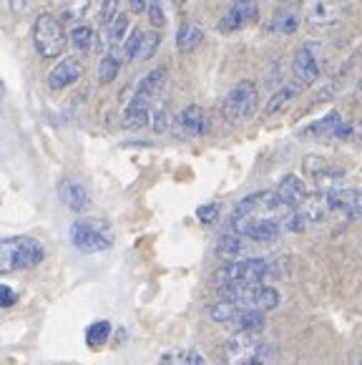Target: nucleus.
Returning <instances> with one entry per match:
<instances>
[{
	"label": "nucleus",
	"mask_w": 362,
	"mask_h": 365,
	"mask_svg": "<svg viewBox=\"0 0 362 365\" xmlns=\"http://www.w3.org/2000/svg\"><path fill=\"white\" fill-rule=\"evenodd\" d=\"M0 302H3V307L16 305V292H13V287L3 285V290H0Z\"/></svg>",
	"instance_id": "obj_40"
},
{
	"label": "nucleus",
	"mask_w": 362,
	"mask_h": 365,
	"mask_svg": "<svg viewBox=\"0 0 362 365\" xmlns=\"http://www.w3.org/2000/svg\"><path fill=\"white\" fill-rule=\"evenodd\" d=\"M159 365H189V350H171L161 355Z\"/></svg>",
	"instance_id": "obj_36"
},
{
	"label": "nucleus",
	"mask_w": 362,
	"mask_h": 365,
	"mask_svg": "<svg viewBox=\"0 0 362 365\" xmlns=\"http://www.w3.org/2000/svg\"><path fill=\"white\" fill-rule=\"evenodd\" d=\"M234 330H252V333H259L264 328V312L262 310H254V307H244L239 312V317L234 320L232 325Z\"/></svg>",
	"instance_id": "obj_26"
},
{
	"label": "nucleus",
	"mask_w": 362,
	"mask_h": 365,
	"mask_svg": "<svg viewBox=\"0 0 362 365\" xmlns=\"http://www.w3.org/2000/svg\"><path fill=\"white\" fill-rule=\"evenodd\" d=\"M279 305V292L274 290V287H267V285H254V290H252V297H249V307H254V310H274V307Z\"/></svg>",
	"instance_id": "obj_21"
},
{
	"label": "nucleus",
	"mask_w": 362,
	"mask_h": 365,
	"mask_svg": "<svg viewBox=\"0 0 362 365\" xmlns=\"http://www.w3.org/2000/svg\"><path fill=\"white\" fill-rule=\"evenodd\" d=\"M289 212H292V207L284 205L277 192H254L242 199V202H237V207H234V215L262 217V220H274V222H279V225H284Z\"/></svg>",
	"instance_id": "obj_3"
},
{
	"label": "nucleus",
	"mask_w": 362,
	"mask_h": 365,
	"mask_svg": "<svg viewBox=\"0 0 362 365\" xmlns=\"http://www.w3.org/2000/svg\"><path fill=\"white\" fill-rule=\"evenodd\" d=\"M237 235L249 237L254 242H274L282 232V225L274 220H262V217H244V215H234L232 220Z\"/></svg>",
	"instance_id": "obj_9"
},
{
	"label": "nucleus",
	"mask_w": 362,
	"mask_h": 365,
	"mask_svg": "<svg viewBox=\"0 0 362 365\" xmlns=\"http://www.w3.org/2000/svg\"><path fill=\"white\" fill-rule=\"evenodd\" d=\"M332 93H335V83H327V86L322 88L320 93H317V98H314V103H320V101H330Z\"/></svg>",
	"instance_id": "obj_41"
},
{
	"label": "nucleus",
	"mask_w": 362,
	"mask_h": 365,
	"mask_svg": "<svg viewBox=\"0 0 362 365\" xmlns=\"http://www.w3.org/2000/svg\"><path fill=\"white\" fill-rule=\"evenodd\" d=\"M189 365H207V360H204L197 350H189Z\"/></svg>",
	"instance_id": "obj_43"
},
{
	"label": "nucleus",
	"mask_w": 362,
	"mask_h": 365,
	"mask_svg": "<svg viewBox=\"0 0 362 365\" xmlns=\"http://www.w3.org/2000/svg\"><path fill=\"white\" fill-rule=\"evenodd\" d=\"M294 96H297V86H282L277 93H274V96L269 98V101H267L264 113H277L279 108L287 106V103L292 101Z\"/></svg>",
	"instance_id": "obj_29"
},
{
	"label": "nucleus",
	"mask_w": 362,
	"mask_h": 365,
	"mask_svg": "<svg viewBox=\"0 0 362 365\" xmlns=\"http://www.w3.org/2000/svg\"><path fill=\"white\" fill-rule=\"evenodd\" d=\"M46 247L33 237H8L0 245V269L3 272H18V269H33L43 262Z\"/></svg>",
	"instance_id": "obj_1"
},
{
	"label": "nucleus",
	"mask_w": 362,
	"mask_h": 365,
	"mask_svg": "<svg viewBox=\"0 0 362 365\" xmlns=\"http://www.w3.org/2000/svg\"><path fill=\"white\" fill-rule=\"evenodd\" d=\"M11 11L21 16L23 11H28V0H11Z\"/></svg>",
	"instance_id": "obj_42"
},
{
	"label": "nucleus",
	"mask_w": 362,
	"mask_h": 365,
	"mask_svg": "<svg viewBox=\"0 0 362 365\" xmlns=\"http://www.w3.org/2000/svg\"><path fill=\"white\" fill-rule=\"evenodd\" d=\"M164 83H166V68L151 71V73L144 76V81L139 83L136 96H144V98H149V101H154V98L161 93V88H164Z\"/></svg>",
	"instance_id": "obj_23"
},
{
	"label": "nucleus",
	"mask_w": 362,
	"mask_h": 365,
	"mask_svg": "<svg viewBox=\"0 0 362 365\" xmlns=\"http://www.w3.org/2000/svg\"><path fill=\"white\" fill-rule=\"evenodd\" d=\"M327 169H330V161H327L325 156H307V159H304V172L312 174V177H320Z\"/></svg>",
	"instance_id": "obj_34"
},
{
	"label": "nucleus",
	"mask_w": 362,
	"mask_h": 365,
	"mask_svg": "<svg viewBox=\"0 0 362 365\" xmlns=\"http://www.w3.org/2000/svg\"><path fill=\"white\" fill-rule=\"evenodd\" d=\"M269 274V262L264 259H234L219 267V285H259Z\"/></svg>",
	"instance_id": "obj_6"
},
{
	"label": "nucleus",
	"mask_w": 362,
	"mask_h": 365,
	"mask_svg": "<svg viewBox=\"0 0 362 365\" xmlns=\"http://www.w3.org/2000/svg\"><path fill=\"white\" fill-rule=\"evenodd\" d=\"M118 6H121V0H103L101 3V26L103 28H111L113 23H116V18L121 16L118 13Z\"/></svg>",
	"instance_id": "obj_33"
},
{
	"label": "nucleus",
	"mask_w": 362,
	"mask_h": 365,
	"mask_svg": "<svg viewBox=\"0 0 362 365\" xmlns=\"http://www.w3.org/2000/svg\"><path fill=\"white\" fill-rule=\"evenodd\" d=\"M123 61H126V53H123V43L121 46H113L111 53L103 56L101 66H98V81H101V83H111V81L118 76V71H121Z\"/></svg>",
	"instance_id": "obj_20"
},
{
	"label": "nucleus",
	"mask_w": 362,
	"mask_h": 365,
	"mask_svg": "<svg viewBox=\"0 0 362 365\" xmlns=\"http://www.w3.org/2000/svg\"><path fill=\"white\" fill-rule=\"evenodd\" d=\"M71 242L76 250L86 255L106 252L113 247V232L101 220H78L71 227Z\"/></svg>",
	"instance_id": "obj_2"
},
{
	"label": "nucleus",
	"mask_w": 362,
	"mask_h": 365,
	"mask_svg": "<svg viewBox=\"0 0 362 365\" xmlns=\"http://www.w3.org/2000/svg\"><path fill=\"white\" fill-rule=\"evenodd\" d=\"M242 310H244V307L237 305V302L219 300V302H214V305L209 307V317H212L214 322H222V325H234V320L239 317Z\"/></svg>",
	"instance_id": "obj_24"
},
{
	"label": "nucleus",
	"mask_w": 362,
	"mask_h": 365,
	"mask_svg": "<svg viewBox=\"0 0 362 365\" xmlns=\"http://www.w3.org/2000/svg\"><path fill=\"white\" fill-rule=\"evenodd\" d=\"M71 46L78 53H88L90 46H93V31H90V26H76L71 31Z\"/></svg>",
	"instance_id": "obj_28"
},
{
	"label": "nucleus",
	"mask_w": 362,
	"mask_h": 365,
	"mask_svg": "<svg viewBox=\"0 0 362 365\" xmlns=\"http://www.w3.org/2000/svg\"><path fill=\"white\" fill-rule=\"evenodd\" d=\"M58 197H61V202H63V205L68 207L71 212H76V215L90 210V194H88V189H86L81 182H76V179H63V182H61Z\"/></svg>",
	"instance_id": "obj_12"
},
{
	"label": "nucleus",
	"mask_w": 362,
	"mask_h": 365,
	"mask_svg": "<svg viewBox=\"0 0 362 365\" xmlns=\"http://www.w3.org/2000/svg\"><path fill=\"white\" fill-rule=\"evenodd\" d=\"M171 124V113H169V106L166 103H159V106L154 108V113H151V126H154L156 134H161V131H166Z\"/></svg>",
	"instance_id": "obj_32"
},
{
	"label": "nucleus",
	"mask_w": 362,
	"mask_h": 365,
	"mask_svg": "<svg viewBox=\"0 0 362 365\" xmlns=\"http://www.w3.org/2000/svg\"><path fill=\"white\" fill-rule=\"evenodd\" d=\"M151 101L144 96H136L133 93V98L128 101L126 111H123V126L126 129H144L146 124L151 121Z\"/></svg>",
	"instance_id": "obj_15"
},
{
	"label": "nucleus",
	"mask_w": 362,
	"mask_h": 365,
	"mask_svg": "<svg viewBox=\"0 0 362 365\" xmlns=\"http://www.w3.org/2000/svg\"><path fill=\"white\" fill-rule=\"evenodd\" d=\"M81 76H83V66H81V61L78 58H63L48 73V86L53 88V91H63V88L73 86Z\"/></svg>",
	"instance_id": "obj_13"
},
{
	"label": "nucleus",
	"mask_w": 362,
	"mask_h": 365,
	"mask_svg": "<svg viewBox=\"0 0 362 365\" xmlns=\"http://www.w3.org/2000/svg\"><path fill=\"white\" fill-rule=\"evenodd\" d=\"M176 129H179V136H204L209 131V113L202 106L192 103L179 113Z\"/></svg>",
	"instance_id": "obj_11"
},
{
	"label": "nucleus",
	"mask_w": 362,
	"mask_h": 365,
	"mask_svg": "<svg viewBox=\"0 0 362 365\" xmlns=\"http://www.w3.org/2000/svg\"><path fill=\"white\" fill-rule=\"evenodd\" d=\"M299 212H302V215L307 217L309 225H314V222H322L327 215H330V212H335V210H332V197H330V192L307 194V199L302 202Z\"/></svg>",
	"instance_id": "obj_16"
},
{
	"label": "nucleus",
	"mask_w": 362,
	"mask_h": 365,
	"mask_svg": "<svg viewBox=\"0 0 362 365\" xmlns=\"http://www.w3.org/2000/svg\"><path fill=\"white\" fill-rule=\"evenodd\" d=\"M292 73L294 81H297V86H309V83L317 81V76H320V61L314 56V46H304V48L297 51L292 63Z\"/></svg>",
	"instance_id": "obj_10"
},
{
	"label": "nucleus",
	"mask_w": 362,
	"mask_h": 365,
	"mask_svg": "<svg viewBox=\"0 0 362 365\" xmlns=\"http://www.w3.org/2000/svg\"><path fill=\"white\" fill-rule=\"evenodd\" d=\"M257 106H259V91H257V86L252 81H239V83L227 93L222 111L229 124H242V121L254 116Z\"/></svg>",
	"instance_id": "obj_5"
},
{
	"label": "nucleus",
	"mask_w": 362,
	"mask_h": 365,
	"mask_svg": "<svg viewBox=\"0 0 362 365\" xmlns=\"http://www.w3.org/2000/svg\"><path fill=\"white\" fill-rule=\"evenodd\" d=\"M33 43H36V51L43 58H58V56H63L66 46H68V36H66L63 26L53 16L43 13L33 23Z\"/></svg>",
	"instance_id": "obj_4"
},
{
	"label": "nucleus",
	"mask_w": 362,
	"mask_h": 365,
	"mask_svg": "<svg viewBox=\"0 0 362 365\" xmlns=\"http://www.w3.org/2000/svg\"><path fill=\"white\" fill-rule=\"evenodd\" d=\"M141 38H144V31H133L131 36H128V41L123 43V53H126V58H136V51H139V46H141Z\"/></svg>",
	"instance_id": "obj_37"
},
{
	"label": "nucleus",
	"mask_w": 362,
	"mask_h": 365,
	"mask_svg": "<svg viewBox=\"0 0 362 365\" xmlns=\"http://www.w3.org/2000/svg\"><path fill=\"white\" fill-rule=\"evenodd\" d=\"M149 21H151V26H154V28L166 26V18H164V13H161V3H159V0H151V6H149Z\"/></svg>",
	"instance_id": "obj_39"
},
{
	"label": "nucleus",
	"mask_w": 362,
	"mask_h": 365,
	"mask_svg": "<svg viewBox=\"0 0 362 365\" xmlns=\"http://www.w3.org/2000/svg\"><path fill=\"white\" fill-rule=\"evenodd\" d=\"M197 217H199V222H204V225H212L214 220L219 217V205H204V207H199L197 210Z\"/></svg>",
	"instance_id": "obj_38"
},
{
	"label": "nucleus",
	"mask_w": 362,
	"mask_h": 365,
	"mask_svg": "<svg viewBox=\"0 0 362 365\" xmlns=\"http://www.w3.org/2000/svg\"><path fill=\"white\" fill-rule=\"evenodd\" d=\"M257 18H259L257 0H232L229 8L224 11L222 21L217 23V31L224 33V36H229V33H237L242 28L257 23Z\"/></svg>",
	"instance_id": "obj_8"
},
{
	"label": "nucleus",
	"mask_w": 362,
	"mask_h": 365,
	"mask_svg": "<svg viewBox=\"0 0 362 365\" xmlns=\"http://www.w3.org/2000/svg\"><path fill=\"white\" fill-rule=\"evenodd\" d=\"M217 252L222 255V257H227V259L242 257V255H244V240H242V235H237V232H234V235L219 237Z\"/></svg>",
	"instance_id": "obj_27"
},
{
	"label": "nucleus",
	"mask_w": 362,
	"mask_h": 365,
	"mask_svg": "<svg viewBox=\"0 0 362 365\" xmlns=\"http://www.w3.org/2000/svg\"><path fill=\"white\" fill-rule=\"evenodd\" d=\"M277 194L282 197L284 205H289L292 210H299L302 202L307 199V187H304V182L297 177V174H287V177L279 182Z\"/></svg>",
	"instance_id": "obj_18"
},
{
	"label": "nucleus",
	"mask_w": 362,
	"mask_h": 365,
	"mask_svg": "<svg viewBox=\"0 0 362 365\" xmlns=\"http://www.w3.org/2000/svg\"><path fill=\"white\" fill-rule=\"evenodd\" d=\"M355 98H357V101L362 103V78L357 81V86H355Z\"/></svg>",
	"instance_id": "obj_45"
},
{
	"label": "nucleus",
	"mask_w": 362,
	"mask_h": 365,
	"mask_svg": "<svg viewBox=\"0 0 362 365\" xmlns=\"http://www.w3.org/2000/svg\"><path fill=\"white\" fill-rule=\"evenodd\" d=\"M342 124H345V121H342L340 113L332 111V113H327L325 118H320V121L309 124L307 129L302 131V139H337Z\"/></svg>",
	"instance_id": "obj_17"
},
{
	"label": "nucleus",
	"mask_w": 362,
	"mask_h": 365,
	"mask_svg": "<svg viewBox=\"0 0 362 365\" xmlns=\"http://www.w3.org/2000/svg\"><path fill=\"white\" fill-rule=\"evenodd\" d=\"M257 338L259 333L252 330H234L229 338L219 345V360L229 365H242L244 360H249L257 350Z\"/></svg>",
	"instance_id": "obj_7"
},
{
	"label": "nucleus",
	"mask_w": 362,
	"mask_h": 365,
	"mask_svg": "<svg viewBox=\"0 0 362 365\" xmlns=\"http://www.w3.org/2000/svg\"><path fill=\"white\" fill-rule=\"evenodd\" d=\"M345 18V8L340 6V3H335V0H317V3H312V8H309V21L312 23H325V26H330V23H337Z\"/></svg>",
	"instance_id": "obj_19"
},
{
	"label": "nucleus",
	"mask_w": 362,
	"mask_h": 365,
	"mask_svg": "<svg viewBox=\"0 0 362 365\" xmlns=\"http://www.w3.org/2000/svg\"><path fill=\"white\" fill-rule=\"evenodd\" d=\"M202 41H204V31L199 26H194V23H184V26L179 28V33H176V48H179L181 53L194 51Z\"/></svg>",
	"instance_id": "obj_22"
},
{
	"label": "nucleus",
	"mask_w": 362,
	"mask_h": 365,
	"mask_svg": "<svg viewBox=\"0 0 362 365\" xmlns=\"http://www.w3.org/2000/svg\"><path fill=\"white\" fill-rule=\"evenodd\" d=\"M108 338H111V322L108 320L90 322L88 330H86V345H88L90 350L103 348V345L108 343Z\"/></svg>",
	"instance_id": "obj_25"
},
{
	"label": "nucleus",
	"mask_w": 362,
	"mask_h": 365,
	"mask_svg": "<svg viewBox=\"0 0 362 365\" xmlns=\"http://www.w3.org/2000/svg\"><path fill=\"white\" fill-rule=\"evenodd\" d=\"M294 28H297V16H292V13H277L274 21H272L269 31L272 33H294Z\"/></svg>",
	"instance_id": "obj_31"
},
{
	"label": "nucleus",
	"mask_w": 362,
	"mask_h": 365,
	"mask_svg": "<svg viewBox=\"0 0 362 365\" xmlns=\"http://www.w3.org/2000/svg\"><path fill=\"white\" fill-rule=\"evenodd\" d=\"M128 31V16H118L116 18V23H113L111 28H108V33H111V41H113V46H121V41H123V33Z\"/></svg>",
	"instance_id": "obj_35"
},
{
	"label": "nucleus",
	"mask_w": 362,
	"mask_h": 365,
	"mask_svg": "<svg viewBox=\"0 0 362 365\" xmlns=\"http://www.w3.org/2000/svg\"><path fill=\"white\" fill-rule=\"evenodd\" d=\"M330 197L335 212H342L350 220H362V189H335Z\"/></svg>",
	"instance_id": "obj_14"
},
{
	"label": "nucleus",
	"mask_w": 362,
	"mask_h": 365,
	"mask_svg": "<svg viewBox=\"0 0 362 365\" xmlns=\"http://www.w3.org/2000/svg\"><path fill=\"white\" fill-rule=\"evenodd\" d=\"M133 11H144L146 6H149V0H131Z\"/></svg>",
	"instance_id": "obj_44"
},
{
	"label": "nucleus",
	"mask_w": 362,
	"mask_h": 365,
	"mask_svg": "<svg viewBox=\"0 0 362 365\" xmlns=\"http://www.w3.org/2000/svg\"><path fill=\"white\" fill-rule=\"evenodd\" d=\"M159 43H161V36H159V33H156V31H144V38H141V46H139V51H136V58L149 61L151 56L156 53Z\"/></svg>",
	"instance_id": "obj_30"
},
{
	"label": "nucleus",
	"mask_w": 362,
	"mask_h": 365,
	"mask_svg": "<svg viewBox=\"0 0 362 365\" xmlns=\"http://www.w3.org/2000/svg\"><path fill=\"white\" fill-rule=\"evenodd\" d=\"M357 365H362V360H360V363H357Z\"/></svg>",
	"instance_id": "obj_46"
}]
</instances>
